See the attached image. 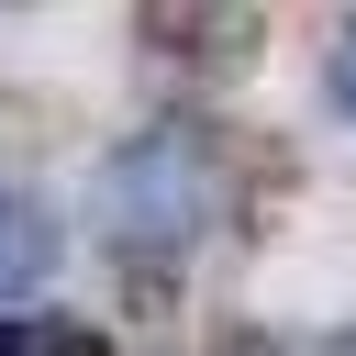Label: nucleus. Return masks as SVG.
Masks as SVG:
<instances>
[{
  "label": "nucleus",
  "instance_id": "1",
  "mask_svg": "<svg viewBox=\"0 0 356 356\" xmlns=\"http://www.w3.org/2000/svg\"><path fill=\"white\" fill-rule=\"evenodd\" d=\"M89 200H100V234H111L122 256L189 245L200 222H222V145H211L200 122H156V134H134L122 156H100Z\"/></svg>",
  "mask_w": 356,
  "mask_h": 356
},
{
  "label": "nucleus",
  "instance_id": "2",
  "mask_svg": "<svg viewBox=\"0 0 356 356\" xmlns=\"http://www.w3.org/2000/svg\"><path fill=\"white\" fill-rule=\"evenodd\" d=\"M44 267H56V222H44V200L0 189V300L44 289Z\"/></svg>",
  "mask_w": 356,
  "mask_h": 356
},
{
  "label": "nucleus",
  "instance_id": "3",
  "mask_svg": "<svg viewBox=\"0 0 356 356\" xmlns=\"http://www.w3.org/2000/svg\"><path fill=\"white\" fill-rule=\"evenodd\" d=\"M134 33L167 44V56H245L256 11H134Z\"/></svg>",
  "mask_w": 356,
  "mask_h": 356
},
{
  "label": "nucleus",
  "instance_id": "4",
  "mask_svg": "<svg viewBox=\"0 0 356 356\" xmlns=\"http://www.w3.org/2000/svg\"><path fill=\"white\" fill-rule=\"evenodd\" d=\"M0 356H122L100 323H78V312H11L0 323Z\"/></svg>",
  "mask_w": 356,
  "mask_h": 356
},
{
  "label": "nucleus",
  "instance_id": "5",
  "mask_svg": "<svg viewBox=\"0 0 356 356\" xmlns=\"http://www.w3.org/2000/svg\"><path fill=\"white\" fill-rule=\"evenodd\" d=\"M211 356H356L345 334H267V323H234Z\"/></svg>",
  "mask_w": 356,
  "mask_h": 356
},
{
  "label": "nucleus",
  "instance_id": "6",
  "mask_svg": "<svg viewBox=\"0 0 356 356\" xmlns=\"http://www.w3.org/2000/svg\"><path fill=\"white\" fill-rule=\"evenodd\" d=\"M334 100L356 111V22H345V44H334Z\"/></svg>",
  "mask_w": 356,
  "mask_h": 356
}]
</instances>
